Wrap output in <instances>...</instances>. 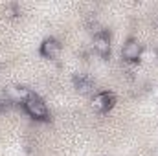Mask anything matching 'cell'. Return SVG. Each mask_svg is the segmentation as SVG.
Segmentation results:
<instances>
[{"label": "cell", "instance_id": "9c48e42d", "mask_svg": "<svg viewBox=\"0 0 158 156\" xmlns=\"http://www.w3.org/2000/svg\"><path fill=\"white\" fill-rule=\"evenodd\" d=\"M6 15H7V17H15V15H19L17 6H7V7H6Z\"/></svg>", "mask_w": 158, "mask_h": 156}, {"label": "cell", "instance_id": "277c9868", "mask_svg": "<svg viewBox=\"0 0 158 156\" xmlns=\"http://www.w3.org/2000/svg\"><path fill=\"white\" fill-rule=\"evenodd\" d=\"M92 46H94V50H96L101 57H107V55L110 53V39H109V35H107L105 31H98V33L94 35Z\"/></svg>", "mask_w": 158, "mask_h": 156}, {"label": "cell", "instance_id": "5b68a950", "mask_svg": "<svg viewBox=\"0 0 158 156\" xmlns=\"http://www.w3.org/2000/svg\"><path fill=\"white\" fill-rule=\"evenodd\" d=\"M61 51V44L55 39H44L40 44V55L46 59H55Z\"/></svg>", "mask_w": 158, "mask_h": 156}, {"label": "cell", "instance_id": "6da1fadb", "mask_svg": "<svg viewBox=\"0 0 158 156\" xmlns=\"http://www.w3.org/2000/svg\"><path fill=\"white\" fill-rule=\"evenodd\" d=\"M22 105H24V110L31 117H35V119H48V107H46V103L40 99L39 96L33 94Z\"/></svg>", "mask_w": 158, "mask_h": 156}, {"label": "cell", "instance_id": "52a82bcc", "mask_svg": "<svg viewBox=\"0 0 158 156\" xmlns=\"http://www.w3.org/2000/svg\"><path fill=\"white\" fill-rule=\"evenodd\" d=\"M74 84H76V88H77L81 94H90L92 90H94V81L90 76H86V74H79L74 77Z\"/></svg>", "mask_w": 158, "mask_h": 156}, {"label": "cell", "instance_id": "30bf717a", "mask_svg": "<svg viewBox=\"0 0 158 156\" xmlns=\"http://www.w3.org/2000/svg\"><path fill=\"white\" fill-rule=\"evenodd\" d=\"M153 156H158V149H156V151H155V153H153Z\"/></svg>", "mask_w": 158, "mask_h": 156}, {"label": "cell", "instance_id": "7a4b0ae2", "mask_svg": "<svg viewBox=\"0 0 158 156\" xmlns=\"http://www.w3.org/2000/svg\"><path fill=\"white\" fill-rule=\"evenodd\" d=\"M142 51H143L142 44H140L138 40H134V39H129L125 44H123V48H121V55H123V59L129 61V63L138 61L140 55H142Z\"/></svg>", "mask_w": 158, "mask_h": 156}, {"label": "cell", "instance_id": "8992f818", "mask_svg": "<svg viewBox=\"0 0 158 156\" xmlns=\"http://www.w3.org/2000/svg\"><path fill=\"white\" fill-rule=\"evenodd\" d=\"M9 99H13V101H19V103H24L28 97H31L33 96V92L30 90V88H26V86H11L9 90H7V94H6Z\"/></svg>", "mask_w": 158, "mask_h": 156}, {"label": "cell", "instance_id": "3957f363", "mask_svg": "<svg viewBox=\"0 0 158 156\" xmlns=\"http://www.w3.org/2000/svg\"><path fill=\"white\" fill-rule=\"evenodd\" d=\"M114 105V96L110 92H99L92 97V109L98 112H107Z\"/></svg>", "mask_w": 158, "mask_h": 156}, {"label": "cell", "instance_id": "ba28073f", "mask_svg": "<svg viewBox=\"0 0 158 156\" xmlns=\"http://www.w3.org/2000/svg\"><path fill=\"white\" fill-rule=\"evenodd\" d=\"M140 57H142V59H145V61H155V59L158 57V51H156V50H143Z\"/></svg>", "mask_w": 158, "mask_h": 156}]
</instances>
